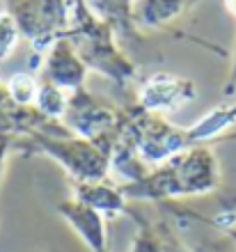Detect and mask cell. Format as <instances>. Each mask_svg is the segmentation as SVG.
<instances>
[{
	"label": "cell",
	"mask_w": 236,
	"mask_h": 252,
	"mask_svg": "<svg viewBox=\"0 0 236 252\" xmlns=\"http://www.w3.org/2000/svg\"><path fill=\"white\" fill-rule=\"evenodd\" d=\"M220 184V165L209 147L195 145L149 170L144 179L119 186L124 199L135 202H168L190 195L213 192Z\"/></svg>",
	"instance_id": "cell-1"
},
{
	"label": "cell",
	"mask_w": 236,
	"mask_h": 252,
	"mask_svg": "<svg viewBox=\"0 0 236 252\" xmlns=\"http://www.w3.org/2000/svg\"><path fill=\"white\" fill-rule=\"evenodd\" d=\"M67 39H71L87 71L105 76L117 90L129 87L138 76V66L126 55L112 28L94 16L85 0H71V21Z\"/></svg>",
	"instance_id": "cell-2"
},
{
	"label": "cell",
	"mask_w": 236,
	"mask_h": 252,
	"mask_svg": "<svg viewBox=\"0 0 236 252\" xmlns=\"http://www.w3.org/2000/svg\"><path fill=\"white\" fill-rule=\"evenodd\" d=\"M14 149L21 154H44L62 165L73 184L103 181L110 172V154H105L97 142H90L78 135L53 138V135H28L14 140Z\"/></svg>",
	"instance_id": "cell-3"
},
{
	"label": "cell",
	"mask_w": 236,
	"mask_h": 252,
	"mask_svg": "<svg viewBox=\"0 0 236 252\" xmlns=\"http://www.w3.org/2000/svg\"><path fill=\"white\" fill-rule=\"evenodd\" d=\"M5 9L14 16L21 37L30 41V73L37 71L48 48L69 32L71 0H5Z\"/></svg>",
	"instance_id": "cell-4"
},
{
	"label": "cell",
	"mask_w": 236,
	"mask_h": 252,
	"mask_svg": "<svg viewBox=\"0 0 236 252\" xmlns=\"http://www.w3.org/2000/svg\"><path fill=\"white\" fill-rule=\"evenodd\" d=\"M122 108L110 106L108 101L97 99L92 92L80 87L69 94L62 124L78 138L97 142L105 154H112V147L119 138Z\"/></svg>",
	"instance_id": "cell-5"
},
{
	"label": "cell",
	"mask_w": 236,
	"mask_h": 252,
	"mask_svg": "<svg viewBox=\"0 0 236 252\" xmlns=\"http://www.w3.org/2000/svg\"><path fill=\"white\" fill-rule=\"evenodd\" d=\"M197 96V85L186 76L172 71H156L142 83L138 94V106L147 113H177L193 103Z\"/></svg>",
	"instance_id": "cell-6"
},
{
	"label": "cell",
	"mask_w": 236,
	"mask_h": 252,
	"mask_svg": "<svg viewBox=\"0 0 236 252\" xmlns=\"http://www.w3.org/2000/svg\"><path fill=\"white\" fill-rule=\"evenodd\" d=\"M44 76H46L44 80L62 87L69 94L80 90V87H85L87 66L78 58L71 39L62 37L48 48L46 62H44Z\"/></svg>",
	"instance_id": "cell-7"
},
{
	"label": "cell",
	"mask_w": 236,
	"mask_h": 252,
	"mask_svg": "<svg viewBox=\"0 0 236 252\" xmlns=\"http://www.w3.org/2000/svg\"><path fill=\"white\" fill-rule=\"evenodd\" d=\"M58 213L69 222L83 243L92 252H110L105 239V218L90 206L80 204L78 199H65L58 204Z\"/></svg>",
	"instance_id": "cell-8"
},
{
	"label": "cell",
	"mask_w": 236,
	"mask_h": 252,
	"mask_svg": "<svg viewBox=\"0 0 236 252\" xmlns=\"http://www.w3.org/2000/svg\"><path fill=\"white\" fill-rule=\"evenodd\" d=\"M97 19L112 28L119 44L124 46H140L144 37L140 34L133 21V2L135 0H85Z\"/></svg>",
	"instance_id": "cell-9"
},
{
	"label": "cell",
	"mask_w": 236,
	"mask_h": 252,
	"mask_svg": "<svg viewBox=\"0 0 236 252\" xmlns=\"http://www.w3.org/2000/svg\"><path fill=\"white\" fill-rule=\"evenodd\" d=\"M76 197L80 204L90 206L103 218L112 220L119 213H126V199L119 190V186H112L108 181H85V184H73Z\"/></svg>",
	"instance_id": "cell-10"
},
{
	"label": "cell",
	"mask_w": 236,
	"mask_h": 252,
	"mask_svg": "<svg viewBox=\"0 0 236 252\" xmlns=\"http://www.w3.org/2000/svg\"><path fill=\"white\" fill-rule=\"evenodd\" d=\"M200 0H135L133 21L138 28H165L184 16Z\"/></svg>",
	"instance_id": "cell-11"
},
{
	"label": "cell",
	"mask_w": 236,
	"mask_h": 252,
	"mask_svg": "<svg viewBox=\"0 0 236 252\" xmlns=\"http://www.w3.org/2000/svg\"><path fill=\"white\" fill-rule=\"evenodd\" d=\"M110 172L117 174V179L124 186V184H135V181L144 179L149 170H147V163L140 158L138 149L129 140L117 138L110 154Z\"/></svg>",
	"instance_id": "cell-12"
},
{
	"label": "cell",
	"mask_w": 236,
	"mask_h": 252,
	"mask_svg": "<svg viewBox=\"0 0 236 252\" xmlns=\"http://www.w3.org/2000/svg\"><path fill=\"white\" fill-rule=\"evenodd\" d=\"M236 124V101L230 106H220L216 110L206 113L200 122L188 128V135L193 140V145H204L209 140H216L218 135H223L230 126Z\"/></svg>",
	"instance_id": "cell-13"
},
{
	"label": "cell",
	"mask_w": 236,
	"mask_h": 252,
	"mask_svg": "<svg viewBox=\"0 0 236 252\" xmlns=\"http://www.w3.org/2000/svg\"><path fill=\"white\" fill-rule=\"evenodd\" d=\"M67 99H69V94H67L62 87L53 85L48 80H41L39 90H37V99H34V108H37L41 115L51 117V120L62 122L65 110H67Z\"/></svg>",
	"instance_id": "cell-14"
},
{
	"label": "cell",
	"mask_w": 236,
	"mask_h": 252,
	"mask_svg": "<svg viewBox=\"0 0 236 252\" xmlns=\"http://www.w3.org/2000/svg\"><path fill=\"white\" fill-rule=\"evenodd\" d=\"M5 90L14 103H19V106H34L39 80L34 78V73L30 71H16L5 80Z\"/></svg>",
	"instance_id": "cell-15"
},
{
	"label": "cell",
	"mask_w": 236,
	"mask_h": 252,
	"mask_svg": "<svg viewBox=\"0 0 236 252\" xmlns=\"http://www.w3.org/2000/svg\"><path fill=\"white\" fill-rule=\"evenodd\" d=\"M19 39L21 30L14 16L7 9H0V64L14 53V48L19 46Z\"/></svg>",
	"instance_id": "cell-16"
},
{
	"label": "cell",
	"mask_w": 236,
	"mask_h": 252,
	"mask_svg": "<svg viewBox=\"0 0 236 252\" xmlns=\"http://www.w3.org/2000/svg\"><path fill=\"white\" fill-rule=\"evenodd\" d=\"M12 149H14V138L0 133V181H2V177H5L7 158H9V152H12Z\"/></svg>",
	"instance_id": "cell-17"
},
{
	"label": "cell",
	"mask_w": 236,
	"mask_h": 252,
	"mask_svg": "<svg viewBox=\"0 0 236 252\" xmlns=\"http://www.w3.org/2000/svg\"><path fill=\"white\" fill-rule=\"evenodd\" d=\"M223 94H225V96L236 94V58H234L232 69H230V76H227V83H225V87H223Z\"/></svg>",
	"instance_id": "cell-18"
},
{
	"label": "cell",
	"mask_w": 236,
	"mask_h": 252,
	"mask_svg": "<svg viewBox=\"0 0 236 252\" xmlns=\"http://www.w3.org/2000/svg\"><path fill=\"white\" fill-rule=\"evenodd\" d=\"M223 2H225V7H227V12L236 19V0H223Z\"/></svg>",
	"instance_id": "cell-19"
},
{
	"label": "cell",
	"mask_w": 236,
	"mask_h": 252,
	"mask_svg": "<svg viewBox=\"0 0 236 252\" xmlns=\"http://www.w3.org/2000/svg\"><path fill=\"white\" fill-rule=\"evenodd\" d=\"M227 234H230V236H232V241H234V243H236V227H232V229H230V232H227Z\"/></svg>",
	"instance_id": "cell-20"
},
{
	"label": "cell",
	"mask_w": 236,
	"mask_h": 252,
	"mask_svg": "<svg viewBox=\"0 0 236 252\" xmlns=\"http://www.w3.org/2000/svg\"><path fill=\"white\" fill-rule=\"evenodd\" d=\"M227 140H236V133H232V135H230V138H227Z\"/></svg>",
	"instance_id": "cell-21"
}]
</instances>
